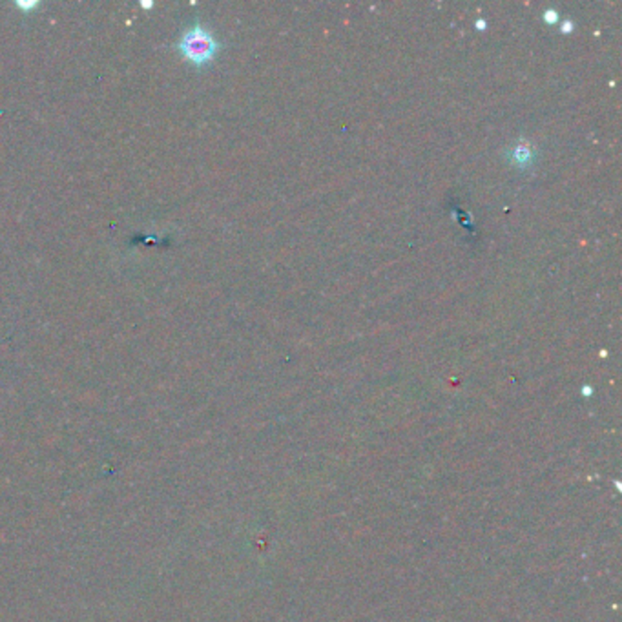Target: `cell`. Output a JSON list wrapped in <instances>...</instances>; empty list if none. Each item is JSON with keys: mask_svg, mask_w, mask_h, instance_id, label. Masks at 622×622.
Listing matches in <instances>:
<instances>
[{"mask_svg": "<svg viewBox=\"0 0 622 622\" xmlns=\"http://www.w3.org/2000/svg\"><path fill=\"white\" fill-rule=\"evenodd\" d=\"M546 21H548L549 24H555V22L559 21V15H556V11H553V9L546 11Z\"/></svg>", "mask_w": 622, "mask_h": 622, "instance_id": "obj_4", "label": "cell"}, {"mask_svg": "<svg viewBox=\"0 0 622 622\" xmlns=\"http://www.w3.org/2000/svg\"><path fill=\"white\" fill-rule=\"evenodd\" d=\"M15 6L21 9H24V11L28 13V11H34V9L39 6V2H35V0L34 2H22V0H19V2H15Z\"/></svg>", "mask_w": 622, "mask_h": 622, "instance_id": "obj_3", "label": "cell"}, {"mask_svg": "<svg viewBox=\"0 0 622 622\" xmlns=\"http://www.w3.org/2000/svg\"><path fill=\"white\" fill-rule=\"evenodd\" d=\"M141 6H143V8H152L153 2H141Z\"/></svg>", "mask_w": 622, "mask_h": 622, "instance_id": "obj_6", "label": "cell"}, {"mask_svg": "<svg viewBox=\"0 0 622 622\" xmlns=\"http://www.w3.org/2000/svg\"><path fill=\"white\" fill-rule=\"evenodd\" d=\"M511 157H513V163L519 165L520 168H522V166H529L533 163V148L529 145H526V143H519V145L513 148Z\"/></svg>", "mask_w": 622, "mask_h": 622, "instance_id": "obj_2", "label": "cell"}, {"mask_svg": "<svg viewBox=\"0 0 622 622\" xmlns=\"http://www.w3.org/2000/svg\"><path fill=\"white\" fill-rule=\"evenodd\" d=\"M178 50L186 62L201 68L214 61L215 55L221 50V44L210 29L198 22L183 31L181 39L178 41Z\"/></svg>", "mask_w": 622, "mask_h": 622, "instance_id": "obj_1", "label": "cell"}, {"mask_svg": "<svg viewBox=\"0 0 622 622\" xmlns=\"http://www.w3.org/2000/svg\"><path fill=\"white\" fill-rule=\"evenodd\" d=\"M571 29H573V24L569 21H566L564 24H562V31H566V34H569Z\"/></svg>", "mask_w": 622, "mask_h": 622, "instance_id": "obj_5", "label": "cell"}]
</instances>
